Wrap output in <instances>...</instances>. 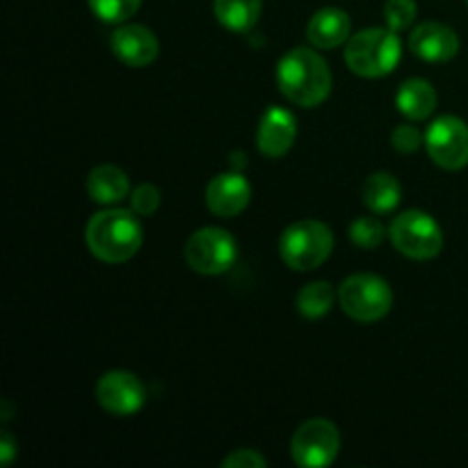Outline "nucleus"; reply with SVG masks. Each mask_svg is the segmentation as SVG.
I'll return each mask as SVG.
<instances>
[{
  "label": "nucleus",
  "instance_id": "nucleus-9",
  "mask_svg": "<svg viewBox=\"0 0 468 468\" xmlns=\"http://www.w3.org/2000/svg\"><path fill=\"white\" fill-rule=\"evenodd\" d=\"M425 149L434 165L457 172L468 165V126L460 117H439L425 133Z\"/></svg>",
  "mask_w": 468,
  "mask_h": 468
},
{
  "label": "nucleus",
  "instance_id": "nucleus-8",
  "mask_svg": "<svg viewBox=\"0 0 468 468\" xmlns=\"http://www.w3.org/2000/svg\"><path fill=\"white\" fill-rule=\"evenodd\" d=\"M341 451V434L327 419H311L297 428L291 441V457L302 468H323L334 464Z\"/></svg>",
  "mask_w": 468,
  "mask_h": 468
},
{
  "label": "nucleus",
  "instance_id": "nucleus-22",
  "mask_svg": "<svg viewBox=\"0 0 468 468\" xmlns=\"http://www.w3.org/2000/svg\"><path fill=\"white\" fill-rule=\"evenodd\" d=\"M384 236H387L384 224L375 218H359L350 227V240L359 250H378L382 245Z\"/></svg>",
  "mask_w": 468,
  "mask_h": 468
},
{
  "label": "nucleus",
  "instance_id": "nucleus-3",
  "mask_svg": "<svg viewBox=\"0 0 468 468\" xmlns=\"http://www.w3.org/2000/svg\"><path fill=\"white\" fill-rule=\"evenodd\" d=\"M402 58V44L391 27H368L347 39L346 62L350 71L364 78H382L396 71Z\"/></svg>",
  "mask_w": 468,
  "mask_h": 468
},
{
  "label": "nucleus",
  "instance_id": "nucleus-14",
  "mask_svg": "<svg viewBox=\"0 0 468 468\" xmlns=\"http://www.w3.org/2000/svg\"><path fill=\"white\" fill-rule=\"evenodd\" d=\"M110 46H112V53L117 55L119 62L128 64L133 69L149 67L155 58H158V39H155L154 32L144 26H128L117 27L112 32V39H110Z\"/></svg>",
  "mask_w": 468,
  "mask_h": 468
},
{
  "label": "nucleus",
  "instance_id": "nucleus-17",
  "mask_svg": "<svg viewBox=\"0 0 468 468\" xmlns=\"http://www.w3.org/2000/svg\"><path fill=\"white\" fill-rule=\"evenodd\" d=\"M396 108L411 122H423L437 108V91L423 78H411L398 90Z\"/></svg>",
  "mask_w": 468,
  "mask_h": 468
},
{
  "label": "nucleus",
  "instance_id": "nucleus-27",
  "mask_svg": "<svg viewBox=\"0 0 468 468\" xmlns=\"http://www.w3.org/2000/svg\"><path fill=\"white\" fill-rule=\"evenodd\" d=\"M16 441H14V437L9 432H3L0 434V464L3 466H9L14 462V457H16Z\"/></svg>",
  "mask_w": 468,
  "mask_h": 468
},
{
  "label": "nucleus",
  "instance_id": "nucleus-28",
  "mask_svg": "<svg viewBox=\"0 0 468 468\" xmlns=\"http://www.w3.org/2000/svg\"><path fill=\"white\" fill-rule=\"evenodd\" d=\"M466 3H468V0H466Z\"/></svg>",
  "mask_w": 468,
  "mask_h": 468
},
{
  "label": "nucleus",
  "instance_id": "nucleus-25",
  "mask_svg": "<svg viewBox=\"0 0 468 468\" xmlns=\"http://www.w3.org/2000/svg\"><path fill=\"white\" fill-rule=\"evenodd\" d=\"M391 142L393 146H396V151H400V154H414V151L420 149L425 137L420 135L419 128L410 126V123H402V126H398L396 131H393Z\"/></svg>",
  "mask_w": 468,
  "mask_h": 468
},
{
  "label": "nucleus",
  "instance_id": "nucleus-21",
  "mask_svg": "<svg viewBox=\"0 0 468 468\" xmlns=\"http://www.w3.org/2000/svg\"><path fill=\"white\" fill-rule=\"evenodd\" d=\"M91 12L105 23H123L140 9L142 0H87Z\"/></svg>",
  "mask_w": 468,
  "mask_h": 468
},
{
  "label": "nucleus",
  "instance_id": "nucleus-16",
  "mask_svg": "<svg viewBox=\"0 0 468 468\" xmlns=\"http://www.w3.org/2000/svg\"><path fill=\"white\" fill-rule=\"evenodd\" d=\"M87 195L96 204H117L131 195V181L123 169L114 165H99L87 176Z\"/></svg>",
  "mask_w": 468,
  "mask_h": 468
},
{
  "label": "nucleus",
  "instance_id": "nucleus-26",
  "mask_svg": "<svg viewBox=\"0 0 468 468\" xmlns=\"http://www.w3.org/2000/svg\"><path fill=\"white\" fill-rule=\"evenodd\" d=\"M222 466L224 468H265L268 466V462H265V457L261 455V452L250 451V448H242V451L231 452V455L222 462Z\"/></svg>",
  "mask_w": 468,
  "mask_h": 468
},
{
  "label": "nucleus",
  "instance_id": "nucleus-5",
  "mask_svg": "<svg viewBox=\"0 0 468 468\" xmlns=\"http://www.w3.org/2000/svg\"><path fill=\"white\" fill-rule=\"evenodd\" d=\"M341 309L356 323H378L391 311L393 292L378 274H352L338 288Z\"/></svg>",
  "mask_w": 468,
  "mask_h": 468
},
{
  "label": "nucleus",
  "instance_id": "nucleus-1",
  "mask_svg": "<svg viewBox=\"0 0 468 468\" xmlns=\"http://www.w3.org/2000/svg\"><path fill=\"white\" fill-rule=\"evenodd\" d=\"M277 85L291 103L315 108L332 91V71L311 48H292L277 64Z\"/></svg>",
  "mask_w": 468,
  "mask_h": 468
},
{
  "label": "nucleus",
  "instance_id": "nucleus-11",
  "mask_svg": "<svg viewBox=\"0 0 468 468\" xmlns=\"http://www.w3.org/2000/svg\"><path fill=\"white\" fill-rule=\"evenodd\" d=\"M251 186L240 172L215 176L206 187V206L218 218H236L250 206Z\"/></svg>",
  "mask_w": 468,
  "mask_h": 468
},
{
  "label": "nucleus",
  "instance_id": "nucleus-4",
  "mask_svg": "<svg viewBox=\"0 0 468 468\" xmlns=\"http://www.w3.org/2000/svg\"><path fill=\"white\" fill-rule=\"evenodd\" d=\"M334 251V233L318 219H302L282 233L279 254L283 263L297 272L320 268Z\"/></svg>",
  "mask_w": 468,
  "mask_h": 468
},
{
  "label": "nucleus",
  "instance_id": "nucleus-24",
  "mask_svg": "<svg viewBox=\"0 0 468 468\" xmlns=\"http://www.w3.org/2000/svg\"><path fill=\"white\" fill-rule=\"evenodd\" d=\"M158 206H160V190L155 186H151V183H142V186H137L135 190H133L131 195L133 213L142 215V218H149V215H154L155 210H158Z\"/></svg>",
  "mask_w": 468,
  "mask_h": 468
},
{
  "label": "nucleus",
  "instance_id": "nucleus-18",
  "mask_svg": "<svg viewBox=\"0 0 468 468\" xmlns=\"http://www.w3.org/2000/svg\"><path fill=\"white\" fill-rule=\"evenodd\" d=\"M263 0H215L213 12L229 32H250L259 23Z\"/></svg>",
  "mask_w": 468,
  "mask_h": 468
},
{
  "label": "nucleus",
  "instance_id": "nucleus-15",
  "mask_svg": "<svg viewBox=\"0 0 468 468\" xmlns=\"http://www.w3.org/2000/svg\"><path fill=\"white\" fill-rule=\"evenodd\" d=\"M352 21L343 9L338 7H323L311 16L309 27H306V37L315 48L332 50L338 48L350 39Z\"/></svg>",
  "mask_w": 468,
  "mask_h": 468
},
{
  "label": "nucleus",
  "instance_id": "nucleus-2",
  "mask_svg": "<svg viewBox=\"0 0 468 468\" xmlns=\"http://www.w3.org/2000/svg\"><path fill=\"white\" fill-rule=\"evenodd\" d=\"M87 250L103 263H126L140 251L144 231L137 213L128 210H101L87 222Z\"/></svg>",
  "mask_w": 468,
  "mask_h": 468
},
{
  "label": "nucleus",
  "instance_id": "nucleus-23",
  "mask_svg": "<svg viewBox=\"0 0 468 468\" xmlns=\"http://www.w3.org/2000/svg\"><path fill=\"white\" fill-rule=\"evenodd\" d=\"M384 18H387V26L393 32L407 30L416 21V3L414 0H387Z\"/></svg>",
  "mask_w": 468,
  "mask_h": 468
},
{
  "label": "nucleus",
  "instance_id": "nucleus-19",
  "mask_svg": "<svg viewBox=\"0 0 468 468\" xmlns=\"http://www.w3.org/2000/svg\"><path fill=\"white\" fill-rule=\"evenodd\" d=\"M402 199V187L396 176L387 172H378L368 176L364 183V204L368 206L373 213L387 215L398 208Z\"/></svg>",
  "mask_w": 468,
  "mask_h": 468
},
{
  "label": "nucleus",
  "instance_id": "nucleus-20",
  "mask_svg": "<svg viewBox=\"0 0 468 468\" xmlns=\"http://www.w3.org/2000/svg\"><path fill=\"white\" fill-rule=\"evenodd\" d=\"M334 306V288L327 282L306 283L297 292V311L306 320H320L332 311Z\"/></svg>",
  "mask_w": 468,
  "mask_h": 468
},
{
  "label": "nucleus",
  "instance_id": "nucleus-10",
  "mask_svg": "<svg viewBox=\"0 0 468 468\" xmlns=\"http://www.w3.org/2000/svg\"><path fill=\"white\" fill-rule=\"evenodd\" d=\"M96 400L108 414L133 416L144 407L146 388L137 375L126 370H110L96 384Z\"/></svg>",
  "mask_w": 468,
  "mask_h": 468
},
{
  "label": "nucleus",
  "instance_id": "nucleus-13",
  "mask_svg": "<svg viewBox=\"0 0 468 468\" xmlns=\"http://www.w3.org/2000/svg\"><path fill=\"white\" fill-rule=\"evenodd\" d=\"M297 122L291 110L270 108L256 131V144L265 158H283L295 144Z\"/></svg>",
  "mask_w": 468,
  "mask_h": 468
},
{
  "label": "nucleus",
  "instance_id": "nucleus-6",
  "mask_svg": "<svg viewBox=\"0 0 468 468\" xmlns=\"http://www.w3.org/2000/svg\"><path fill=\"white\" fill-rule=\"evenodd\" d=\"M393 247L407 259L430 261L443 247V233L437 219L423 210H405L393 219L388 229Z\"/></svg>",
  "mask_w": 468,
  "mask_h": 468
},
{
  "label": "nucleus",
  "instance_id": "nucleus-7",
  "mask_svg": "<svg viewBox=\"0 0 468 468\" xmlns=\"http://www.w3.org/2000/svg\"><path fill=\"white\" fill-rule=\"evenodd\" d=\"M238 259L236 238L227 229L206 227L192 233L186 242V261L195 272L215 277L233 268Z\"/></svg>",
  "mask_w": 468,
  "mask_h": 468
},
{
  "label": "nucleus",
  "instance_id": "nucleus-12",
  "mask_svg": "<svg viewBox=\"0 0 468 468\" xmlns=\"http://www.w3.org/2000/svg\"><path fill=\"white\" fill-rule=\"evenodd\" d=\"M410 48L425 62H451L460 53V37L446 23H420L410 37Z\"/></svg>",
  "mask_w": 468,
  "mask_h": 468
}]
</instances>
